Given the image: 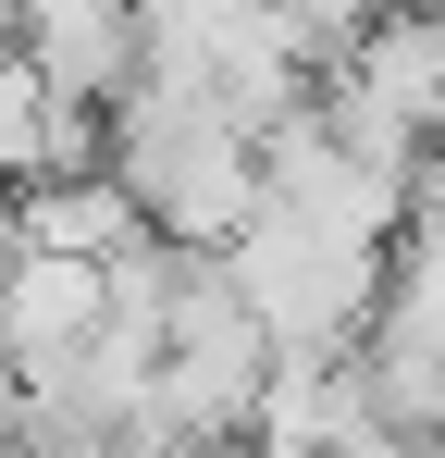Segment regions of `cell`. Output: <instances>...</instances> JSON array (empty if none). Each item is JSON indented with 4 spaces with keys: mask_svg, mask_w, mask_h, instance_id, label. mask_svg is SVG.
<instances>
[{
    "mask_svg": "<svg viewBox=\"0 0 445 458\" xmlns=\"http://www.w3.org/2000/svg\"><path fill=\"white\" fill-rule=\"evenodd\" d=\"M0 50H13V0H0Z\"/></svg>",
    "mask_w": 445,
    "mask_h": 458,
    "instance_id": "obj_10",
    "label": "cell"
},
{
    "mask_svg": "<svg viewBox=\"0 0 445 458\" xmlns=\"http://www.w3.org/2000/svg\"><path fill=\"white\" fill-rule=\"evenodd\" d=\"M25 248H63V260H112V248H137V199L112 186V161H74V174H38V186H13V224Z\"/></svg>",
    "mask_w": 445,
    "mask_h": 458,
    "instance_id": "obj_7",
    "label": "cell"
},
{
    "mask_svg": "<svg viewBox=\"0 0 445 458\" xmlns=\"http://www.w3.org/2000/svg\"><path fill=\"white\" fill-rule=\"evenodd\" d=\"M13 50L63 87V99L112 112V99L137 87V0H13Z\"/></svg>",
    "mask_w": 445,
    "mask_h": 458,
    "instance_id": "obj_6",
    "label": "cell"
},
{
    "mask_svg": "<svg viewBox=\"0 0 445 458\" xmlns=\"http://www.w3.org/2000/svg\"><path fill=\"white\" fill-rule=\"evenodd\" d=\"M260 458H408V434L371 409L359 360H273L260 409H248Z\"/></svg>",
    "mask_w": 445,
    "mask_h": 458,
    "instance_id": "obj_5",
    "label": "cell"
},
{
    "mask_svg": "<svg viewBox=\"0 0 445 458\" xmlns=\"http://www.w3.org/2000/svg\"><path fill=\"white\" fill-rule=\"evenodd\" d=\"M408 458H445V446H408Z\"/></svg>",
    "mask_w": 445,
    "mask_h": 458,
    "instance_id": "obj_12",
    "label": "cell"
},
{
    "mask_svg": "<svg viewBox=\"0 0 445 458\" xmlns=\"http://www.w3.org/2000/svg\"><path fill=\"white\" fill-rule=\"evenodd\" d=\"M211 260H222V285L248 298V322L273 335V360H347L371 335V310H383V273H396V248H347V235L285 224V211H260Z\"/></svg>",
    "mask_w": 445,
    "mask_h": 458,
    "instance_id": "obj_2",
    "label": "cell"
},
{
    "mask_svg": "<svg viewBox=\"0 0 445 458\" xmlns=\"http://www.w3.org/2000/svg\"><path fill=\"white\" fill-rule=\"evenodd\" d=\"M408 235H433V248H445V149L421 161V186H408Z\"/></svg>",
    "mask_w": 445,
    "mask_h": 458,
    "instance_id": "obj_9",
    "label": "cell"
},
{
    "mask_svg": "<svg viewBox=\"0 0 445 458\" xmlns=\"http://www.w3.org/2000/svg\"><path fill=\"white\" fill-rule=\"evenodd\" d=\"M211 458H260V446H211Z\"/></svg>",
    "mask_w": 445,
    "mask_h": 458,
    "instance_id": "obj_11",
    "label": "cell"
},
{
    "mask_svg": "<svg viewBox=\"0 0 445 458\" xmlns=\"http://www.w3.org/2000/svg\"><path fill=\"white\" fill-rule=\"evenodd\" d=\"M309 99H322V124H334L359 161H383V174L421 186V161L445 149V0H396V13H371Z\"/></svg>",
    "mask_w": 445,
    "mask_h": 458,
    "instance_id": "obj_3",
    "label": "cell"
},
{
    "mask_svg": "<svg viewBox=\"0 0 445 458\" xmlns=\"http://www.w3.org/2000/svg\"><path fill=\"white\" fill-rule=\"evenodd\" d=\"M99 322H112V260H63V248L0 235V372L25 384V396L63 372Z\"/></svg>",
    "mask_w": 445,
    "mask_h": 458,
    "instance_id": "obj_4",
    "label": "cell"
},
{
    "mask_svg": "<svg viewBox=\"0 0 445 458\" xmlns=\"http://www.w3.org/2000/svg\"><path fill=\"white\" fill-rule=\"evenodd\" d=\"M383 322H408V335L445 360V248H433V235L396 248V273H383Z\"/></svg>",
    "mask_w": 445,
    "mask_h": 458,
    "instance_id": "obj_8",
    "label": "cell"
},
{
    "mask_svg": "<svg viewBox=\"0 0 445 458\" xmlns=\"http://www.w3.org/2000/svg\"><path fill=\"white\" fill-rule=\"evenodd\" d=\"M99 161L137 199V224L161 248H186V260H211V248H235L260 224V137L186 75H148L137 63V87L112 99V149Z\"/></svg>",
    "mask_w": 445,
    "mask_h": 458,
    "instance_id": "obj_1",
    "label": "cell"
}]
</instances>
